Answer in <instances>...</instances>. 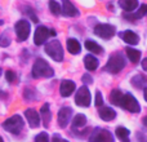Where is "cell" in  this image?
Segmentation results:
<instances>
[{"label":"cell","instance_id":"cell-1","mask_svg":"<svg viewBox=\"0 0 147 142\" xmlns=\"http://www.w3.org/2000/svg\"><path fill=\"white\" fill-rule=\"evenodd\" d=\"M54 71L49 66V64L45 60H36L32 66V76L34 78H51L53 76Z\"/></svg>","mask_w":147,"mask_h":142},{"label":"cell","instance_id":"cell-2","mask_svg":"<svg viewBox=\"0 0 147 142\" xmlns=\"http://www.w3.org/2000/svg\"><path fill=\"white\" fill-rule=\"evenodd\" d=\"M125 66V60L120 53H114L110 56L109 61H107L105 70L109 71L110 74H117L120 72Z\"/></svg>","mask_w":147,"mask_h":142},{"label":"cell","instance_id":"cell-3","mask_svg":"<svg viewBox=\"0 0 147 142\" xmlns=\"http://www.w3.org/2000/svg\"><path fill=\"white\" fill-rule=\"evenodd\" d=\"M45 52L51 58H53L57 62H61L63 60V49L58 40H51L49 43H47Z\"/></svg>","mask_w":147,"mask_h":142},{"label":"cell","instance_id":"cell-4","mask_svg":"<svg viewBox=\"0 0 147 142\" xmlns=\"http://www.w3.org/2000/svg\"><path fill=\"white\" fill-rule=\"evenodd\" d=\"M23 119L20 116V115H13L9 119H7L4 123H3V128H4L7 132H10L13 135H18V133L22 131L23 128Z\"/></svg>","mask_w":147,"mask_h":142},{"label":"cell","instance_id":"cell-5","mask_svg":"<svg viewBox=\"0 0 147 142\" xmlns=\"http://www.w3.org/2000/svg\"><path fill=\"white\" fill-rule=\"evenodd\" d=\"M49 36H56V31L45 27V26H39L35 31V35H34V43H35V45H41L45 43V40Z\"/></svg>","mask_w":147,"mask_h":142},{"label":"cell","instance_id":"cell-6","mask_svg":"<svg viewBox=\"0 0 147 142\" xmlns=\"http://www.w3.org/2000/svg\"><path fill=\"white\" fill-rule=\"evenodd\" d=\"M120 106L129 112H140V110H141V106H140V103H138V101L134 98V96L130 93L123 94Z\"/></svg>","mask_w":147,"mask_h":142},{"label":"cell","instance_id":"cell-7","mask_svg":"<svg viewBox=\"0 0 147 142\" xmlns=\"http://www.w3.org/2000/svg\"><path fill=\"white\" fill-rule=\"evenodd\" d=\"M90 101H92V96H90V92L89 89L86 88L85 85L80 87L76 92V96H75V102L78 106H81V107H88L90 105Z\"/></svg>","mask_w":147,"mask_h":142},{"label":"cell","instance_id":"cell-8","mask_svg":"<svg viewBox=\"0 0 147 142\" xmlns=\"http://www.w3.org/2000/svg\"><path fill=\"white\" fill-rule=\"evenodd\" d=\"M94 34L98 35L99 38L102 39H110L116 34V30L112 25H109V23H99L94 27Z\"/></svg>","mask_w":147,"mask_h":142},{"label":"cell","instance_id":"cell-9","mask_svg":"<svg viewBox=\"0 0 147 142\" xmlns=\"http://www.w3.org/2000/svg\"><path fill=\"white\" fill-rule=\"evenodd\" d=\"M18 41H25L30 35V23L26 20H20L14 26Z\"/></svg>","mask_w":147,"mask_h":142},{"label":"cell","instance_id":"cell-10","mask_svg":"<svg viewBox=\"0 0 147 142\" xmlns=\"http://www.w3.org/2000/svg\"><path fill=\"white\" fill-rule=\"evenodd\" d=\"M89 142H114V137L109 131L97 128L89 137Z\"/></svg>","mask_w":147,"mask_h":142},{"label":"cell","instance_id":"cell-11","mask_svg":"<svg viewBox=\"0 0 147 142\" xmlns=\"http://www.w3.org/2000/svg\"><path fill=\"white\" fill-rule=\"evenodd\" d=\"M72 116V109L71 107H62L58 111V125L61 128H66L70 123V119Z\"/></svg>","mask_w":147,"mask_h":142},{"label":"cell","instance_id":"cell-12","mask_svg":"<svg viewBox=\"0 0 147 142\" xmlns=\"http://www.w3.org/2000/svg\"><path fill=\"white\" fill-rule=\"evenodd\" d=\"M25 116L27 119L28 124L31 128H38L40 125V115L39 112H36L34 109H27L25 111Z\"/></svg>","mask_w":147,"mask_h":142},{"label":"cell","instance_id":"cell-13","mask_svg":"<svg viewBox=\"0 0 147 142\" xmlns=\"http://www.w3.org/2000/svg\"><path fill=\"white\" fill-rule=\"evenodd\" d=\"M76 85L72 80H63L59 85V93L62 97H70L75 91Z\"/></svg>","mask_w":147,"mask_h":142},{"label":"cell","instance_id":"cell-14","mask_svg":"<svg viewBox=\"0 0 147 142\" xmlns=\"http://www.w3.org/2000/svg\"><path fill=\"white\" fill-rule=\"evenodd\" d=\"M120 38L127 44H130V45H136V44H138V41H140V38H138L137 34L133 32V31H129V30L124 31V32H120Z\"/></svg>","mask_w":147,"mask_h":142},{"label":"cell","instance_id":"cell-15","mask_svg":"<svg viewBox=\"0 0 147 142\" xmlns=\"http://www.w3.org/2000/svg\"><path fill=\"white\" fill-rule=\"evenodd\" d=\"M61 9H62L61 12L63 13L65 16H67V17H75V16L79 14L78 9L74 7V4L70 0H63V5H62Z\"/></svg>","mask_w":147,"mask_h":142},{"label":"cell","instance_id":"cell-16","mask_svg":"<svg viewBox=\"0 0 147 142\" xmlns=\"http://www.w3.org/2000/svg\"><path fill=\"white\" fill-rule=\"evenodd\" d=\"M98 114H99V118L103 122H110V120H114L116 118V112L111 107H101Z\"/></svg>","mask_w":147,"mask_h":142},{"label":"cell","instance_id":"cell-17","mask_svg":"<svg viewBox=\"0 0 147 142\" xmlns=\"http://www.w3.org/2000/svg\"><path fill=\"white\" fill-rule=\"evenodd\" d=\"M84 66H85L86 70L93 71V70H96L97 67H98V61H97V58L94 56L88 54V56L84 57Z\"/></svg>","mask_w":147,"mask_h":142},{"label":"cell","instance_id":"cell-18","mask_svg":"<svg viewBox=\"0 0 147 142\" xmlns=\"http://www.w3.org/2000/svg\"><path fill=\"white\" fill-rule=\"evenodd\" d=\"M119 5L125 12L130 13L138 7V1L137 0H119Z\"/></svg>","mask_w":147,"mask_h":142},{"label":"cell","instance_id":"cell-19","mask_svg":"<svg viewBox=\"0 0 147 142\" xmlns=\"http://www.w3.org/2000/svg\"><path fill=\"white\" fill-rule=\"evenodd\" d=\"M67 51L71 54H79L81 51V45L76 39H69L67 40Z\"/></svg>","mask_w":147,"mask_h":142},{"label":"cell","instance_id":"cell-20","mask_svg":"<svg viewBox=\"0 0 147 142\" xmlns=\"http://www.w3.org/2000/svg\"><path fill=\"white\" fill-rule=\"evenodd\" d=\"M132 84L133 87H136V88H146V84H147V78L146 76H143L142 74H138V75L133 76L132 78Z\"/></svg>","mask_w":147,"mask_h":142},{"label":"cell","instance_id":"cell-21","mask_svg":"<svg viewBox=\"0 0 147 142\" xmlns=\"http://www.w3.org/2000/svg\"><path fill=\"white\" fill-rule=\"evenodd\" d=\"M40 115H41V119H43L44 125L48 127L49 123H51V119H52V114H51V111H49V105L48 103L43 105V107H41V110H40Z\"/></svg>","mask_w":147,"mask_h":142},{"label":"cell","instance_id":"cell-22","mask_svg":"<svg viewBox=\"0 0 147 142\" xmlns=\"http://www.w3.org/2000/svg\"><path fill=\"white\" fill-rule=\"evenodd\" d=\"M85 48H86V51L92 52V53H97V54H101L102 52H103L102 47L99 45V44H97L96 41H93V40H86L85 41Z\"/></svg>","mask_w":147,"mask_h":142},{"label":"cell","instance_id":"cell-23","mask_svg":"<svg viewBox=\"0 0 147 142\" xmlns=\"http://www.w3.org/2000/svg\"><path fill=\"white\" fill-rule=\"evenodd\" d=\"M145 14H147V4L141 5V8L138 9L137 13H134V14H125L124 17L127 18V20H129V21H134V20H138V18L143 17Z\"/></svg>","mask_w":147,"mask_h":142},{"label":"cell","instance_id":"cell-24","mask_svg":"<svg viewBox=\"0 0 147 142\" xmlns=\"http://www.w3.org/2000/svg\"><path fill=\"white\" fill-rule=\"evenodd\" d=\"M125 52H127V56H128V58H129L130 62L137 64V62L140 61V58H141V52L140 51H137V49H134V48H127Z\"/></svg>","mask_w":147,"mask_h":142},{"label":"cell","instance_id":"cell-25","mask_svg":"<svg viewBox=\"0 0 147 142\" xmlns=\"http://www.w3.org/2000/svg\"><path fill=\"white\" fill-rule=\"evenodd\" d=\"M121 98H123V93L119 89H114V91L111 92V94H110V101H111V103L116 105V106H120Z\"/></svg>","mask_w":147,"mask_h":142},{"label":"cell","instance_id":"cell-26","mask_svg":"<svg viewBox=\"0 0 147 142\" xmlns=\"http://www.w3.org/2000/svg\"><path fill=\"white\" fill-rule=\"evenodd\" d=\"M86 124V118L83 114H78L72 119V127L74 128H83Z\"/></svg>","mask_w":147,"mask_h":142},{"label":"cell","instance_id":"cell-27","mask_svg":"<svg viewBox=\"0 0 147 142\" xmlns=\"http://www.w3.org/2000/svg\"><path fill=\"white\" fill-rule=\"evenodd\" d=\"M116 136H117V138H120L121 141H125V140H128V137H129V129H127V128H124V127H117L116 128Z\"/></svg>","mask_w":147,"mask_h":142},{"label":"cell","instance_id":"cell-28","mask_svg":"<svg viewBox=\"0 0 147 142\" xmlns=\"http://www.w3.org/2000/svg\"><path fill=\"white\" fill-rule=\"evenodd\" d=\"M49 9H51V12L53 13L54 16H58L59 13H61V10H62L61 5H59L56 0H51V1H49Z\"/></svg>","mask_w":147,"mask_h":142},{"label":"cell","instance_id":"cell-29","mask_svg":"<svg viewBox=\"0 0 147 142\" xmlns=\"http://www.w3.org/2000/svg\"><path fill=\"white\" fill-rule=\"evenodd\" d=\"M35 142H49V136L47 133H39L35 137Z\"/></svg>","mask_w":147,"mask_h":142},{"label":"cell","instance_id":"cell-30","mask_svg":"<svg viewBox=\"0 0 147 142\" xmlns=\"http://www.w3.org/2000/svg\"><path fill=\"white\" fill-rule=\"evenodd\" d=\"M10 44V38L8 35H1L0 36V45L1 47H8Z\"/></svg>","mask_w":147,"mask_h":142},{"label":"cell","instance_id":"cell-31","mask_svg":"<svg viewBox=\"0 0 147 142\" xmlns=\"http://www.w3.org/2000/svg\"><path fill=\"white\" fill-rule=\"evenodd\" d=\"M5 78H7V80L9 81V83H13V81L16 80V74H14V71L8 70L7 72H5Z\"/></svg>","mask_w":147,"mask_h":142},{"label":"cell","instance_id":"cell-32","mask_svg":"<svg viewBox=\"0 0 147 142\" xmlns=\"http://www.w3.org/2000/svg\"><path fill=\"white\" fill-rule=\"evenodd\" d=\"M96 106H98V107H101L102 105H103V98H102V94H101V92H98L97 91V93H96Z\"/></svg>","mask_w":147,"mask_h":142},{"label":"cell","instance_id":"cell-33","mask_svg":"<svg viewBox=\"0 0 147 142\" xmlns=\"http://www.w3.org/2000/svg\"><path fill=\"white\" fill-rule=\"evenodd\" d=\"M83 81L85 84H92V83H93V78H92L89 74H84V75H83Z\"/></svg>","mask_w":147,"mask_h":142},{"label":"cell","instance_id":"cell-34","mask_svg":"<svg viewBox=\"0 0 147 142\" xmlns=\"http://www.w3.org/2000/svg\"><path fill=\"white\" fill-rule=\"evenodd\" d=\"M52 142H69V141H66V140H63V138H61L58 135H54L53 136V141Z\"/></svg>","mask_w":147,"mask_h":142},{"label":"cell","instance_id":"cell-35","mask_svg":"<svg viewBox=\"0 0 147 142\" xmlns=\"http://www.w3.org/2000/svg\"><path fill=\"white\" fill-rule=\"evenodd\" d=\"M142 69L145 70V71H147V58H145L142 61Z\"/></svg>","mask_w":147,"mask_h":142},{"label":"cell","instance_id":"cell-36","mask_svg":"<svg viewBox=\"0 0 147 142\" xmlns=\"http://www.w3.org/2000/svg\"><path fill=\"white\" fill-rule=\"evenodd\" d=\"M143 97H145V99H146V102H147V88L143 89Z\"/></svg>","mask_w":147,"mask_h":142},{"label":"cell","instance_id":"cell-37","mask_svg":"<svg viewBox=\"0 0 147 142\" xmlns=\"http://www.w3.org/2000/svg\"><path fill=\"white\" fill-rule=\"evenodd\" d=\"M143 122H145V125H147V118H145V119H143Z\"/></svg>","mask_w":147,"mask_h":142},{"label":"cell","instance_id":"cell-38","mask_svg":"<svg viewBox=\"0 0 147 142\" xmlns=\"http://www.w3.org/2000/svg\"><path fill=\"white\" fill-rule=\"evenodd\" d=\"M0 142H4V140H3V138H1V137H0Z\"/></svg>","mask_w":147,"mask_h":142},{"label":"cell","instance_id":"cell-39","mask_svg":"<svg viewBox=\"0 0 147 142\" xmlns=\"http://www.w3.org/2000/svg\"><path fill=\"white\" fill-rule=\"evenodd\" d=\"M123 142H129V140H125V141H123Z\"/></svg>","mask_w":147,"mask_h":142},{"label":"cell","instance_id":"cell-40","mask_svg":"<svg viewBox=\"0 0 147 142\" xmlns=\"http://www.w3.org/2000/svg\"><path fill=\"white\" fill-rule=\"evenodd\" d=\"M0 75H1V70H0Z\"/></svg>","mask_w":147,"mask_h":142},{"label":"cell","instance_id":"cell-41","mask_svg":"<svg viewBox=\"0 0 147 142\" xmlns=\"http://www.w3.org/2000/svg\"><path fill=\"white\" fill-rule=\"evenodd\" d=\"M0 94H1V91H0Z\"/></svg>","mask_w":147,"mask_h":142},{"label":"cell","instance_id":"cell-42","mask_svg":"<svg viewBox=\"0 0 147 142\" xmlns=\"http://www.w3.org/2000/svg\"><path fill=\"white\" fill-rule=\"evenodd\" d=\"M0 23H3V22H1V21H0Z\"/></svg>","mask_w":147,"mask_h":142}]
</instances>
